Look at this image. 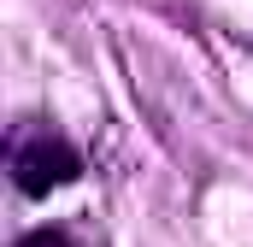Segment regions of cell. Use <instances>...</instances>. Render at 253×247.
<instances>
[{
  "instance_id": "obj_2",
  "label": "cell",
  "mask_w": 253,
  "mask_h": 247,
  "mask_svg": "<svg viewBox=\"0 0 253 247\" xmlns=\"http://www.w3.org/2000/svg\"><path fill=\"white\" fill-rule=\"evenodd\" d=\"M18 247H71V242H65L59 230H36V236H24Z\"/></svg>"
},
{
  "instance_id": "obj_1",
  "label": "cell",
  "mask_w": 253,
  "mask_h": 247,
  "mask_svg": "<svg viewBox=\"0 0 253 247\" xmlns=\"http://www.w3.org/2000/svg\"><path fill=\"white\" fill-rule=\"evenodd\" d=\"M12 171H18V188H24V194H47V188L71 183V177L83 171V159L65 147L59 135H30V141H18V153H12Z\"/></svg>"
}]
</instances>
